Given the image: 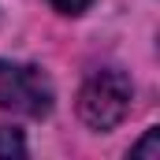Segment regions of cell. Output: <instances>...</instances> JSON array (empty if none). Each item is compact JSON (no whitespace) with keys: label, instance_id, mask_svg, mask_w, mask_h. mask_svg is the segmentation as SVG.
Listing matches in <instances>:
<instances>
[{"label":"cell","instance_id":"4","mask_svg":"<svg viewBox=\"0 0 160 160\" xmlns=\"http://www.w3.org/2000/svg\"><path fill=\"white\" fill-rule=\"evenodd\" d=\"M130 153H134V157H153V160H157V157H160V130L153 127V130H149V134H145Z\"/></svg>","mask_w":160,"mask_h":160},{"label":"cell","instance_id":"5","mask_svg":"<svg viewBox=\"0 0 160 160\" xmlns=\"http://www.w3.org/2000/svg\"><path fill=\"white\" fill-rule=\"evenodd\" d=\"M48 4H52L56 11H63V15H82L93 0H48Z\"/></svg>","mask_w":160,"mask_h":160},{"label":"cell","instance_id":"1","mask_svg":"<svg viewBox=\"0 0 160 160\" xmlns=\"http://www.w3.org/2000/svg\"><path fill=\"white\" fill-rule=\"evenodd\" d=\"M130 97H134V86L119 67H101L86 78L78 93V116L93 130H112L130 112Z\"/></svg>","mask_w":160,"mask_h":160},{"label":"cell","instance_id":"2","mask_svg":"<svg viewBox=\"0 0 160 160\" xmlns=\"http://www.w3.org/2000/svg\"><path fill=\"white\" fill-rule=\"evenodd\" d=\"M52 82L48 75L34 63H15V60H0V108L15 112V116H30L41 119L52 112Z\"/></svg>","mask_w":160,"mask_h":160},{"label":"cell","instance_id":"3","mask_svg":"<svg viewBox=\"0 0 160 160\" xmlns=\"http://www.w3.org/2000/svg\"><path fill=\"white\" fill-rule=\"evenodd\" d=\"M26 145H22V134L15 127H0V157H22Z\"/></svg>","mask_w":160,"mask_h":160}]
</instances>
